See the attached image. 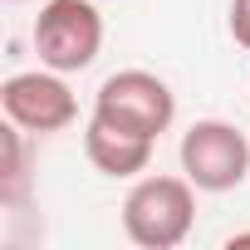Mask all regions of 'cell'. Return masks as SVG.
<instances>
[{
	"instance_id": "cell-1",
	"label": "cell",
	"mask_w": 250,
	"mask_h": 250,
	"mask_svg": "<svg viewBox=\"0 0 250 250\" xmlns=\"http://www.w3.org/2000/svg\"><path fill=\"white\" fill-rule=\"evenodd\" d=\"M196 187L191 177H143L123 201V230L143 250H172L191 235Z\"/></svg>"
},
{
	"instance_id": "cell-2",
	"label": "cell",
	"mask_w": 250,
	"mask_h": 250,
	"mask_svg": "<svg viewBox=\"0 0 250 250\" xmlns=\"http://www.w3.org/2000/svg\"><path fill=\"white\" fill-rule=\"evenodd\" d=\"M103 49V15L88 0H49L35 15V54L54 74H79Z\"/></svg>"
},
{
	"instance_id": "cell-3",
	"label": "cell",
	"mask_w": 250,
	"mask_h": 250,
	"mask_svg": "<svg viewBox=\"0 0 250 250\" xmlns=\"http://www.w3.org/2000/svg\"><path fill=\"white\" fill-rule=\"evenodd\" d=\"M182 172L196 191H235L250 177V138L235 123L201 118L182 133Z\"/></svg>"
},
{
	"instance_id": "cell-4",
	"label": "cell",
	"mask_w": 250,
	"mask_h": 250,
	"mask_svg": "<svg viewBox=\"0 0 250 250\" xmlns=\"http://www.w3.org/2000/svg\"><path fill=\"white\" fill-rule=\"evenodd\" d=\"M93 113L118 123V128H133V133H147V138H162L177 118V98L172 88L147 74V69H118L98 83L93 93Z\"/></svg>"
},
{
	"instance_id": "cell-5",
	"label": "cell",
	"mask_w": 250,
	"mask_h": 250,
	"mask_svg": "<svg viewBox=\"0 0 250 250\" xmlns=\"http://www.w3.org/2000/svg\"><path fill=\"white\" fill-rule=\"evenodd\" d=\"M0 108L10 123H20L25 133H64L79 118V98L69 93V83L54 69H30V74H10L0 88Z\"/></svg>"
},
{
	"instance_id": "cell-6",
	"label": "cell",
	"mask_w": 250,
	"mask_h": 250,
	"mask_svg": "<svg viewBox=\"0 0 250 250\" xmlns=\"http://www.w3.org/2000/svg\"><path fill=\"white\" fill-rule=\"evenodd\" d=\"M152 143L157 138L133 133V128H118V123H108L98 113L88 118V128H83V152H88V162L103 177H138V172H147Z\"/></svg>"
},
{
	"instance_id": "cell-7",
	"label": "cell",
	"mask_w": 250,
	"mask_h": 250,
	"mask_svg": "<svg viewBox=\"0 0 250 250\" xmlns=\"http://www.w3.org/2000/svg\"><path fill=\"white\" fill-rule=\"evenodd\" d=\"M25 128L20 123H10L5 133H0V143H5V177H0V201L5 206H20L25 201V187H30V172H25Z\"/></svg>"
},
{
	"instance_id": "cell-8",
	"label": "cell",
	"mask_w": 250,
	"mask_h": 250,
	"mask_svg": "<svg viewBox=\"0 0 250 250\" xmlns=\"http://www.w3.org/2000/svg\"><path fill=\"white\" fill-rule=\"evenodd\" d=\"M230 35L235 44L250 49V0H230Z\"/></svg>"
}]
</instances>
